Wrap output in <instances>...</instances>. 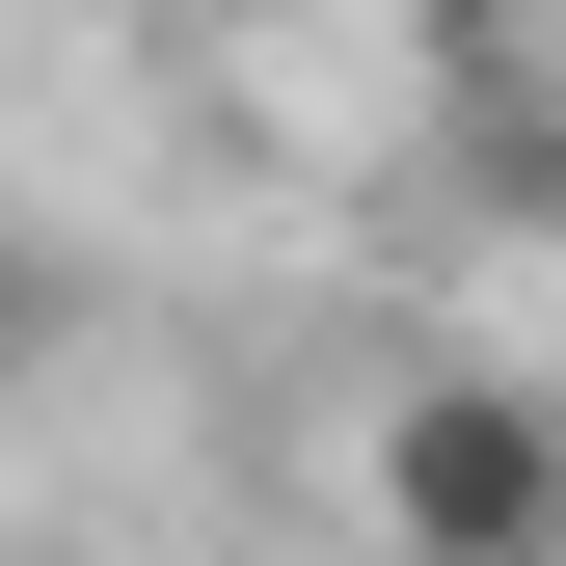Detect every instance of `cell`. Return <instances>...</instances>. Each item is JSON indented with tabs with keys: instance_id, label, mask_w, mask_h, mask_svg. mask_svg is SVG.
Returning a JSON list of instances; mask_svg holds the SVG:
<instances>
[{
	"instance_id": "cell-1",
	"label": "cell",
	"mask_w": 566,
	"mask_h": 566,
	"mask_svg": "<svg viewBox=\"0 0 566 566\" xmlns=\"http://www.w3.org/2000/svg\"><path fill=\"white\" fill-rule=\"evenodd\" d=\"M350 485H378L405 566H566V405L539 378H405Z\"/></svg>"
},
{
	"instance_id": "cell-2",
	"label": "cell",
	"mask_w": 566,
	"mask_h": 566,
	"mask_svg": "<svg viewBox=\"0 0 566 566\" xmlns=\"http://www.w3.org/2000/svg\"><path fill=\"white\" fill-rule=\"evenodd\" d=\"M28 350H54V297H28V270H0V378H28Z\"/></svg>"
}]
</instances>
